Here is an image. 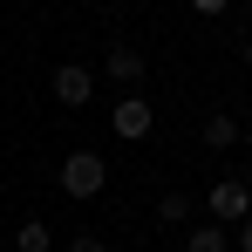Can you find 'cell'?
<instances>
[{
    "mask_svg": "<svg viewBox=\"0 0 252 252\" xmlns=\"http://www.w3.org/2000/svg\"><path fill=\"white\" fill-rule=\"evenodd\" d=\"M150 123H157V116H150V102H143V95H123V102H116V136L143 143V136H150Z\"/></svg>",
    "mask_w": 252,
    "mask_h": 252,
    "instance_id": "cell-4",
    "label": "cell"
},
{
    "mask_svg": "<svg viewBox=\"0 0 252 252\" xmlns=\"http://www.w3.org/2000/svg\"><path fill=\"white\" fill-rule=\"evenodd\" d=\"M191 7H198V14H225L232 0H191Z\"/></svg>",
    "mask_w": 252,
    "mask_h": 252,
    "instance_id": "cell-12",
    "label": "cell"
},
{
    "mask_svg": "<svg viewBox=\"0 0 252 252\" xmlns=\"http://www.w3.org/2000/svg\"><path fill=\"white\" fill-rule=\"evenodd\" d=\"M89 95H95V75H89L82 62H62V68H55V102H62V109H82Z\"/></svg>",
    "mask_w": 252,
    "mask_h": 252,
    "instance_id": "cell-2",
    "label": "cell"
},
{
    "mask_svg": "<svg viewBox=\"0 0 252 252\" xmlns=\"http://www.w3.org/2000/svg\"><path fill=\"white\" fill-rule=\"evenodd\" d=\"M225 246H232V232H225V225H198V232L184 239V252H225Z\"/></svg>",
    "mask_w": 252,
    "mask_h": 252,
    "instance_id": "cell-6",
    "label": "cell"
},
{
    "mask_svg": "<svg viewBox=\"0 0 252 252\" xmlns=\"http://www.w3.org/2000/svg\"><path fill=\"white\" fill-rule=\"evenodd\" d=\"M164 225H184V218H191V191H164Z\"/></svg>",
    "mask_w": 252,
    "mask_h": 252,
    "instance_id": "cell-9",
    "label": "cell"
},
{
    "mask_svg": "<svg viewBox=\"0 0 252 252\" xmlns=\"http://www.w3.org/2000/svg\"><path fill=\"white\" fill-rule=\"evenodd\" d=\"M246 68H252V41H246Z\"/></svg>",
    "mask_w": 252,
    "mask_h": 252,
    "instance_id": "cell-14",
    "label": "cell"
},
{
    "mask_svg": "<svg viewBox=\"0 0 252 252\" xmlns=\"http://www.w3.org/2000/svg\"><path fill=\"white\" fill-rule=\"evenodd\" d=\"M14 246H21V252H48V246H55V232H48L41 218H28V225L14 232Z\"/></svg>",
    "mask_w": 252,
    "mask_h": 252,
    "instance_id": "cell-7",
    "label": "cell"
},
{
    "mask_svg": "<svg viewBox=\"0 0 252 252\" xmlns=\"http://www.w3.org/2000/svg\"><path fill=\"white\" fill-rule=\"evenodd\" d=\"M211 218L225 225V218H252V191L239 177H225V184H211Z\"/></svg>",
    "mask_w": 252,
    "mask_h": 252,
    "instance_id": "cell-3",
    "label": "cell"
},
{
    "mask_svg": "<svg viewBox=\"0 0 252 252\" xmlns=\"http://www.w3.org/2000/svg\"><path fill=\"white\" fill-rule=\"evenodd\" d=\"M102 184H109V164H102L95 150H68V157H62V191H68V198H95Z\"/></svg>",
    "mask_w": 252,
    "mask_h": 252,
    "instance_id": "cell-1",
    "label": "cell"
},
{
    "mask_svg": "<svg viewBox=\"0 0 252 252\" xmlns=\"http://www.w3.org/2000/svg\"><path fill=\"white\" fill-rule=\"evenodd\" d=\"M102 75H116V82H143V55H136L129 41H116L109 62H102Z\"/></svg>",
    "mask_w": 252,
    "mask_h": 252,
    "instance_id": "cell-5",
    "label": "cell"
},
{
    "mask_svg": "<svg viewBox=\"0 0 252 252\" xmlns=\"http://www.w3.org/2000/svg\"><path fill=\"white\" fill-rule=\"evenodd\" d=\"M205 143H211V150H232V143H239V123H232V116H211V123H205Z\"/></svg>",
    "mask_w": 252,
    "mask_h": 252,
    "instance_id": "cell-8",
    "label": "cell"
},
{
    "mask_svg": "<svg viewBox=\"0 0 252 252\" xmlns=\"http://www.w3.org/2000/svg\"><path fill=\"white\" fill-rule=\"evenodd\" d=\"M68 252H109V246H102V239H89V232H82V239H68Z\"/></svg>",
    "mask_w": 252,
    "mask_h": 252,
    "instance_id": "cell-11",
    "label": "cell"
},
{
    "mask_svg": "<svg viewBox=\"0 0 252 252\" xmlns=\"http://www.w3.org/2000/svg\"><path fill=\"white\" fill-rule=\"evenodd\" d=\"M239 136H246V143H252V123H239Z\"/></svg>",
    "mask_w": 252,
    "mask_h": 252,
    "instance_id": "cell-13",
    "label": "cell"
},
{
    "mask_svg": "<svg viewBox=\"0 0 252 252\" xmlns=\"http://www.w3.org/2000/svg\"><path fill=\"white\" fill-rule=\"evenodd\" d=\"M232 246H239V252H252V218H239V232H232Z\"/></svg>",
    "mask_w": 252,
    "mask_h": 252,
    "instance_id": "cell-10",
    "label": "cell"
}]
</instances>
